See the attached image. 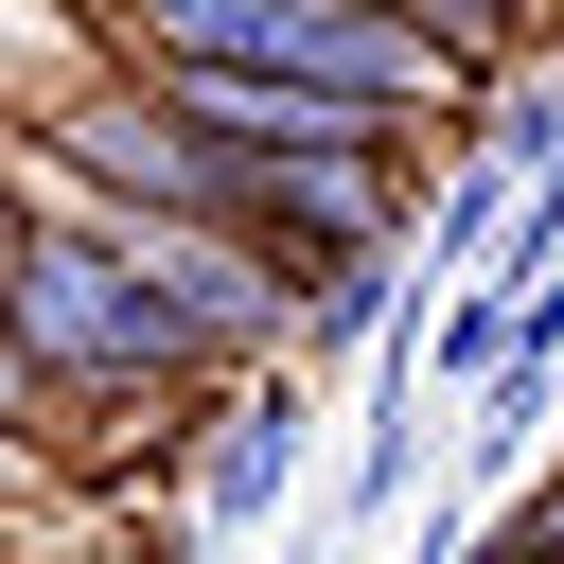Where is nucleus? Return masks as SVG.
Listing matches in <instances>:
<instances>
[{
    "label": "nucleus",
    "instance_id": "1",
    "mask_svg": "<svg viewBox=\"0 0 564 564\" xmlns=\"http://www.w3.org/2000/svg\"><path fill=\"white\" fill-rule=\"evenodd\" d=\"M123 53H212V70H300V88H352L388 123H441L476 106V70L388 18V0H123Z\"/></svg>",
    "mask_w": 564,
    "mask_h": 564
},
{
    "label": "nucleus",
    "instance_id": "3",
    "mask_svg": "<svg viewBox=\"0 0 564 564\" xmlns=\"http://www.w3.org/2000/svg\"><path fill=\"white\" fill-rule=\"evenodd\" d=\"M494 176H564V70L494 106Z\"/></svg>",
    "mask_w": 564,
    "mask_h": 564
},
{
    "label": "nucleus",
    "instance_id": "4",
    "mask_svg": "<svg viewBox=\"0 0 564 564\" xmlns=\"http://www.w3.org/2000/svg\"><path fill=\"white\" fill-rule=\"evenodd\" d=\"M18 405H35V352H18V317H0V423H18Z\"/></svg>",
    "mask_w": 564,
    "mask_h": 564
},
{
    "label": "nucleus",
    "instance_id": "2",
    "mask_svg": "<svg viewBox=\"0 0 564 564\" xmlns=\"http://www.w3.org/2000/svg\"><path fill=\"white\" fill-rule=\"evenodd\" d=\"M282 476H300V370L229 405V441H212V511L247 529V511H282Z\"/></svg>",
    "mask_w": 564,
    "mask_h": 564
}]
</instances>
